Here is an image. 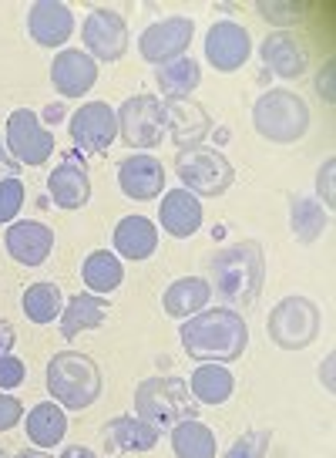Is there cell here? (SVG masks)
Wrapping results in <instances>:
<instances>
[{"mask_svg":"<svg viewBox=\"0 0 336 458\" xmlns=\"http://www.w3.org/2000/svg\"><path fill=\"white\" fill-rule=\"evenodd\" d=\"M179 341L202 364H232L249 347V327L232 307H206L179 327Z\"/></svg>","mask_w":336,"mask_h":458,"instance_id":"1","label":"cell"},{"mask_svg":"<svg viewBox=\"0 0 336 458\" xmlns=\"http://www.w3.org/2000/svg\"><path fill=\"white\" fill-rule=\"evenodd\" d=\"M266 280V257L263 246L246 240L215 250L209 257V286L229 307L249 310Z\"/></svg>","mask_w":336,"mask_h":458,"instance_id":"2","label":"cell"},{"mask_svg":"<svg viewBox=\"0 0 336 458\" xmlns=\"http://www.w3.org/2000/svg\"><path fill=\"white\" fill-rule=\"evenodd\" d=\"M47 391L55 404L68 411H88L101 398V368L95 358H88L81 351H61L47 360Z\"/></svg>","mask_w":336,"mask_h":458,"instance_id":"3","label":"cell"},{"mask_svg":"<svg viewBox=\"0 0 336 458\" xmlns=\"http://www.w3.org/2000/svg\"><path fill=\"white\" fill-rule=\"evenodd\" d=\"M196 408L198 404L189 394L185 377H175V374L145 377L135 387V418L152 425L155 431H168L185 418H196Z\"/></svg>","mask_w":336,"mask_h":458,"instance_id":"4","label":"cell"},{"mask_svg":"<svg viewBox=\"0 0 336 458\" xmlns=\"http://www.w3.org/2000/svg\"><path fill=\"white\" fill-rule=\"evenodd\" d=\"M256 131L276 145H293L309 131V105L290 88H269L252 105Z\"/></svg>","mask_w":336,"mask_h":458,"instance_id":"5","label":"cell"},{"mask_svg":"<svg viewBox=\"0 0 336 458\" xmlns=\"http://www.w3.org/2000/svg\"><path fill=\"white\" fill-rule=\"evenodd\" d=\"M175 175L182 189H189L192 196H206V199H219L229 192V186L236 182V169L232 162L209 145H196V148H179L175 156Z\"/></svg>","mask_w":336,"mask_h":458,"instance_id":"6","label":"cell"},{"mask_svg":"<svg viewBox=\"0 0 336 458\" xmlns=\"http://www.w3.org/2000/svg\"><path fill=\"white\" fill-rule=\"evenodd\" d=\"M323 310L316 303L303 297V293H290L282 297L273 310H269V341L280 351H307L309 344L320 337Z\"/></svg>","mask_w":336,"mask_h":458,"instance_id":"7","label":"cell"},{"mask_svg":"<svg viewBox=\"0 0 336 458\" xmlns=\"http://www.w3.org/2000/svg\"><path fill=\"white\" fill-rule=\"evenodd\" d=\"M114 114H118V139L135 152H148L162 145V139H168L165 101L158 95H131Z\"/></svg>","mask_w":336,"mask_h":458,"instance_id":"8","label":"cell"},{"mask_svg":"<svg viewBox=\"0 0 336 458\" xmlns=\"http://www.w3.org/2000/svg\"><path fill=\"white\" fill-rule=\"evenodd\" d=\"M4 145L17 165H30V169H38L55 156V135L44 129L38 112H30V108H17L7 114Z\"/></svg>","mask_w":336,"mask_h":458,"instance_id":"9","label":"cell"},{"mask_svg":"<svg viewBox=\"0 0 336 458\" xmlns=\"http://www.w3.org/2000/svg\"><path fill=\"white\" fill-rule=\"evenodd\" d=\"M81 41H84V51L95 57V61L114 64V61H122L128 55L131 34H128L125 17L118 14V11H112V7H95L91 14L84 17Z\"/></svg>","mask_w":336,"mask_h":458,"instance_id":"10","label":"cell"},{"mask_svg":"<svg viewBox=\"0 0 336 458\" xmlns=\"http://www.w3.org/2000/svg\"><path fill=\"white\" fill-rule=\"evenodd\" d=\"M68 129L81 152L101 156V152H108L118 142V114H114L108 101H88V105H81L78 112L71 114Z\"/></svg>","mask_w":336,"mask_h":458,"instance_id":"11","label":"cell"},{"mask_svg":"<svg viewBox=\"0 0 336 458\" xmlns=\"http://www.w3.org/2000/svg\"><path fill=\"white\" fill-rule=\"evenodd\" d=\"M192 38H196V24L189 17H165V21H155V24L141 30L139 55L148 64L162 68L168 61L182 57L189 51V44H192Z\"/></svg>","mask_w":336,"mask_h":458,"instance_id":"12","label":"cell"},{"mask_svg":"<svg viewBox=\"0 0 336 458\" xmlns=\"http://www.w3.org/2000/svg\"><path fill=\"white\" fill-rule=\"evenodd\" d=\"M252 55V38L249 30L239 21H215L206 34V61L215 72L232 74L239 72Z\"/></svg>","mask_w":336,"mask_h":458,"instance_id":"13","label":"cell"},{"mask_svg":"<svg viewBox=\"0 0 336 458\" xmlns=\"http://www.w3.org/2000/svg\"><path fill=\"white\" fill-rule=\"evenodd\" d=\"M4 250L21 267H41L55 253V229L47 223H38V219L11 223L4 233Z\"/></svg>","mask_w":336,"mask_h":458,"instance_id":"14","label":"cell"},{"mask_svg":"<svg viewBox=\"0 0 336 458\" xmlns=\"http://www.w3.org/2000/svg\"><path fill=\"white\" fill-rule=\"evenodd\" d=\"M118 189L128 199L152 202L165 189V165L148 152H135L118 162Z\"/></svg>","mask_w":336,"mask_h":458,"instance_id":"15","label":"cell"},{"mask_svg":"<svg viewBox=\"0 0 336 458\" xmlns=\"http://www.w3.org/2000/svg\"><path fill=\"white\" fill-rule=\"evenodd\" d=\"M98 81V61L81 47H64L51 61V85L61 91V98H84Z\"/></svg>","mask_w":336,"mask_h":458,"instance_id":"16","label":"cell"},{"mask_svg":"<svg viewBox=\"0 0 336 458\" xmlns=\"http://www.w3.org/2000/svg\"><path fill=\"white\" fill-rule=\"evenodd\" d=\"M28 34L41 47H64L74 34V11L61 0H34L28 11Z\"/></svg>","mask_w":336,"mask_h":458,"instance_id":"17","label":"cell"},{"mask_svg":"<svg viewBox=\"0 0 336 458\" xmlns=\"http://www.w3.org/2000/svg\"><path fill=\"white\" fill-rule=\"evenodd\" d=\"M47 196L61 209H84L91 199V175L84 169V162H78V156H68L61 165H55V172L47 175Z\"/></svg>","mask_w":336,"mask_h":458,"instance_id":"18","label":"cell"},{"mask_svg":"<svg viewBox=\"0 0 336 458\" xmlns=\"http://www.w3.org/2000/svg\"><path fill=\"white\" fill-rule=\"evenodd\" d=\"M202 202L189 189H168L158 206V223L172 240H189L202 229Z\"/></svg>","mask_w":336,"mask_h":458,"instance_id":"19","label":"cell"},{"mask_svg":"<svg viewBox=\"0 0 336 458\" xmlns=\"http://www.w3.org/2000/svg\"><path fill=\"white\" fill-rule=\"evenodd\" d=\"M165 114H168V139L179 145V148H196L212 131L209 112L192 98L165 101Z\"/></svg>","mask_w":336,"mask_h":458,"instance_id":"20","label":"cell"},{"mask_svg":"<svg viewBox=\"0 0 336 458\" xmlns=\"http://www.w3.org/2000/svg\"><path fill=\"white\" fill-rule=\"evenodd\" d=\"M263 64H266L273 74H280L286 81H293L299 74L307 72L309 64V55L307 47L296 41L290 30H269L266 41H263Z\"/></svg>","mask_w":336,"mask_h":458,"instance_id":"21","label":"cell"},{"mask_svg":"<svg viewBox=\"0 0 336 458\" xmlns=\"http://www.w3.org/2000/svg\"><path fill=\"white\" fill-rule=\"evenodd\" d=\"M112 243H114V257L122 259H141L155 257V250H158V226H155L152 219H145V216H125L112 233Z\"/></svg>","mask_w":336,"mask_h":458,"instance_id":"22","label":"cell"},{"mask_svg":"<svg viewBox=\"0 0 336 458\" xmlns=\"http://www.w3.org/2000/svg\"><path fill=\"white\" fill-rule=\"evenodd\" d=\"M112 310L108 297H98V293H74L64 301V310H61V337L64 341H74L81 337L84 330H98L105 324V317Z\"/></svg>","mask_w":336,"mask_h":458,"instance_id":"23","label":"cell"},{"mask_svg":"<svg viewBox=\"0 0 336 458\" xmlns=\"http://www.w3.org/2000/svg\"><path fill=\"white\" fill-rule=\"evenodd\" d=\"M158 435H162V431H155L152 425H145V421L135 415L112 418V421L105 425V431H101L108 452H152L155 445H158Z\"/></svg>","mask_w":336,"mask_h":458,"instance_id":"24","label":"cell"},{"mask_svg":"<svg viewBox=\"0 0 336 458\" xmlns=\"http://www.w3.org/2000/svg\"><path fill=\"white\" fill-rule=\"evenodd\" d=\"M189 394L198 404H209V408H219L225 401L232 398L236 391V377L225 364H198L196 371L189 374Z\"/></svg>","mask_w":336,"mask_h":458,"instance_id":"25","label":"cell"},{"mask_svg":"<svg viewBox=\"0 0 336 458\" xmlns=\"http://www.w3.org/2000/svg\"><path fill=\"white\" fill-rule=\"evenodd\" d=\"M212 301V286L206 276H182L165 290L162 297V307H165L168 317H179V320H189V317L202 314Z\"/></svg>","mask_w":336,"mask_h":458,"instance_id":"26","label":"cell"},{"mask_svg":"<svg viewBox=\"0 0 336 458\" xmlns=\"http://www.w3.org/2000/svg\"><path fill=\"white\" fill-rule=\"evenodd\" d=\"M24 428H28L30 442L38 445L41 452H47V448L64 442V435H68V415H64V408L55 404V401H41V404H34L28 411Z\"/></svg>","mask_w":336,"mask_h":458,"instance_id":"27","label":"cell"},{"mask_svg":"<svg viewBox=\"0 0 336 458\" xmlns=\"http://www.w3.org/2000/svg\"><path fill=\"white\" fill-rule=\"evenodd\" d=\"M155 85L165 95V101L189 98V95L202 85V64L189 55L175 57V61H168L162 68H155Z\"/></svg>","mask_w":336,"mask_h":458,"instance_id":"28","label":"cell"},{"mask_svg":"<svg viewBox=\"0 0 336 458\" xmlns=\"http://www.w3.org/2000/svg\"><path fill=\"white\" fill-rule=\"evenodd\" d=\"M172 431V452L175 458H215L219 445H215V431L198 421V418H185Z\"/></svg>","mask_w":336,"mask_h":458,"instance_id":"29","label":"cell"},{"mask_svg":"<svg viewBox=\"0 0 336 458\" xmlns=\"http://www.w3.org/2000/svg\"><path fill=\"white\" fill-rule=\"evenodd\" d=\"M81 276H84V286H88V293H114L122 280H125V267H122V259L114 257L112 250H95V253H88L81 267Z\"/></svg>","mask_w":336,"mask_h":458,"instance_id":"30","label":"cell"},{"mask_svg":"<svg viewBox=\"0 0 336 458\" xmlns=\"http://www.w3.org/2000/svg\"><path fill=\"white\" fill-rule=\"evenodd\" d=\"M21 310L30 324H55L64 310V293L57 284H30L21 297Z\"/></svg>","mask_w":336,"mask_h":458,"instance_id":"31","label":"cell"},{"mask_svg":"<svg viewBox=\"0 0 336 458\" xmlns=\"http://www.w3.org/2000/svg\"><path fill=\"white\" fill-rule=\"evenodd\" d=\"M290 226H293V233L303 243H316L326 233V226H330V213L316 199L293 196V202H290Z\"/></svg>","mask_w":336,"mask_h":458,"instance_id":"32","label":"cell"},{"mask_svg":"<svg viewBox=\"0 0 336 458\" xmlns=\"http://www.w3.org/2000/svg\"><path fill=\"white\" fill-rule=\"evenodd\" d=\"M269 445H273V431L252 428V431H246L242 438H236V442L229 445L223 458H266Z\"/></svg>","mask_w":336,"mask_h":458,"instance_id":"33","label":"cell"},{"mask_svg":"<svg viewBox=\"0 0 336 458\" xmlns=\"http://www.w3.org/2000/svg\"><path fill=\"white\" fill-rule=\"evenodd\" d=\"M28 199V189L21 179H0V226H11Z\"/></svg>","mask_w":336,"mask_h":458,"instance_id":"34","label":"cell"},{"mask_svg":"<svg viewBox=\"0 0 336 458\" xmlns=\"http://www.w3.org/2000/svg\"><path fill=\"white\" fill-rule=\"evenodd\" d=\"M333 179H336V158H326L320 165V172H316V196L323 199V209H326V213H333V202H336Z\"/></svg>","mask_w":336,"mask_h":458,"instance_id":"35","label":"cell"},{"mask_svg":"<svg viewBox=\"0 0 336 458\" xmlns=\"http://www.w3.org/2000/svg\"><path fill=\"white\" fill-rule=\"evenodd\" d=\"M24 377H28L24 360L14 358V354H4L0 358V391H14V387L24 385Z\"/></svg>","mask_w":336,"mask_h":458,"instance_id":"36","label":"cell"},{"mask_svg":"<svg viewBox=\"0 0 336 458\" xmlns=\"http://www.w3.org/2000/svg\"><path fill=\"white\" fill-rule=\"evenodd\" d=\"M24 418V404L14 394H0V431H11Z\"/></svg>","mask_w":336,"mask_h":458,"instance_id":"37","label":"cell"},{"mask_svg":"<svg viewBox=\"0 0 336 458\" xmlns=\"http://www.w3.org/2000/svg\"><path fill=\"white\" fill-rule=\"evenodd\" d=\"M316 91H320L326 101H333V61H326V64H323L320 78H316Z\"/></svg>","mask_w":336,"mask_h":458,"instance_id":"38","label":"cell"},{"mask_svg":"<svg viewBox=\"0 0 336 458\" xmlns=\"http://www.w3.org/2000/svg\"><path fill=\"white\" fill-rule=\"evenodd\" d=\"M333 371H336V354H326V360L320 364V385L333 394L336 391V377H333Z\"/></svg>","mask_w":336,"mask_h":458,"instance_id":"39","label":"cell"},{"mask_svg":"<svg viewBox=\"0 0 336 458\" xmlns=\"http://www.w3.org/2000/svg\"><path fill=\"white\" fill-rule=\"evenodd\" d=\"M17 165L14 158H11V152H7V145L0 142V179H17Z\"/></svg>","mask_w":336,"mask_h":458,"instance_id":"40","label":"cell"},{"mask_svg":"<svg viewBox=\"0 0 336 458\" xmlns=\"http://www.w3.org/2000/svg\"><path fill=\"white\" fill-rule=\"evenodd\" d=\"M14 341H17L14 327H11L7 320H0V358H4V354H11V347H14Z\"/></svg>","mask_w":336,"mask_h":458,"instance_id":"41","label":"cell"},{"mask_svg":"<svg viewBox=\"0 0 336 458\" xmlns=\"http://www.w3.org/2000/svg\"><path fill=\"white\" fill-rule=\"evenodd\" d=\"M61 458H98V452L95 448H84V445H68L61 452Z\"/></svg>","mask_w":336,"mask_h":458,"instance_id":"42","label":"cell"},{"mask_svg":"<svg viewBox=\"0 0 336 458\" xmlns=\"http://www.w3.org/2000/svg\"><path fill=\"white\" fill-rule=\"evenodd\" d=\"M14 458H51V455H44L41 448H24V452H17Z\"/></svg>","mask_w":336,"mask_h":458,"instance_id":"43","label":"cell"},{"mask_svg":"<svg viewBox=\"0 0 336 458\" xmlns=\"http://www.w3.org/2000/svg\"><path fill=\"white\" fill-rule=\"evenodd\" d=\"M61 108H64V105H47V118L57 122V118H61Z\"/></svg>","mask_w":336,"mask_h":458,"instance_id":"44","label":"cell"},{"mask_svg":"<svg viewBox=\"0 0 336 458\" xmlns=\"http://www.w3.org/2000/svg\"><path fill=\"white\" fill-rule=\"evenodd\" d=\"M0 458H11V455H7V452H4V448H0Z\"/></svg>","mask_w":336,"mask_h":458,"instance_id":"45","label":"cell"}]
</instances>
